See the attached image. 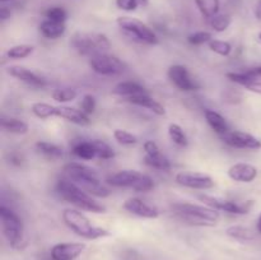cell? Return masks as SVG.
<instances>
[{
    "label": "cell",
    "mask_w": 261,
    "mask_h": 260,
    "mask_svg": "<svg viewBox=\"0 0 261 260\" xmlns=\"http://www.w3.org/2000/svg\"><path fill=\"white\" fill-rule=\"evenodd\" d=\"M64 172L68 176L69 180L75 183L76 185L81 186L83 190L91 194L92 196L97 198H107L110 196L111 191L109 188L101 183L98 173L93 168L88 167L82 163L71 162L64 166Z\"/></svg>",
    "instance_id": "cell-1"
},
{
    "label": "cell",
    "mask_w": 261,
    "mask_h": 260,
    "mask_svg": "<svg viewBox=\"0 0 261 260\" xmlns=\"http://www.w3.org/2000/svg\"><path fill=\"white\" fill-rule=\"evenodd\" d=\"M56 189H58V193L60 194L61 198L75 205L76 208L82 209V211L96 214L106 213V206L94 200L91 194L87 193L86 190H83L81 186H78L71 180L61 178L58 181Z\"/></svg>",
    "instance_id": "cell-2"
},
{
    "label": "cell",
    "mask_w": 261,
    "mask_h": 260,
    "mask_svg": "<svg viewBox=\"0 0 261 260\" xmlns=\"http://www.w3.org/2000/svg\"><path fill=\"white\" fill-rule=\"evenodd\" d=\"M63 221L74 233L86 240H98L111 236V232L102 227L94 226L88 217L78 209H64Z\"/></svg>",
    "instance_id": "cell-3"
},
{
    "label": "cell",
    "mask_w": 261,
    "mask_h": 260,
    "mask_svg": "<svg viewBox=\"0 0 261 260\" xmlns=\"http://www.w3.org/2000/svg\"><path fill=\"white\" fill-rule=\"evenodd\" d=\"M173 211L181 219L193 226L211 227L217 224L219 212L208 205H199L193 203H177L173 205Z\"/></svg>",
    "instance_id": "cell-4"
},
{
    "label": "cell",
    "mask_w": 261,
    "mask_h": 260,
    "mask_svg": "<svg viewBox=\"0 0 261 260\" xmlns=\"http://www.w3.org/2000/svg\"><path fill=\"white\" fill-rule=\"evenodd\" d=\"M70 45L82 55L92 56L107 53L111 48V42L105 33L75 32L70 38Z\"/></svg>",
    "instance_id": "cell-5"
},
{
    "label": "cell",
    "mask_w": 261,
    "mask_h": 260,
    "mask_svg": "<svg viewBox=\"0 0 261 260\" xmlns=\"http://www.w3.org/2000/svg\"><path fill=\"white\" fill-rule=\"evenodd\" d=\"M106 183L115 188H130L139 193H148L154 188L152 177L135 170H124L110 175Z\"/></svg>",
    "instance_id": "cell-6"
},
{
    "label": "cell",
    "mask_w": 261,
    "mask_h": 260,
    "mask_svg": "<svg viewBox=\"0 0 261 260\" xmlns=\"http://www.w3.org/2000/svg\"><path fill=\"white\" fill-rule=\"evenodd\" d=\"M3 233L13 249H22L24 245V226L17 213L7 206H0Z\"/></svg>",
    "instance_id": "cell-7"
},
{
    "label": "cell",
    "mask_w": 261,
    "mask_h": 260,
    "mask_svg": "<svg viewBox=\"0 0 261 260\" xmlns=\"http://www.w3.org/2000/svg\"><path fill=\"white\" fill-rule=\"evenodd\" d=\"M116 23L121 28L122 32H125L138 42L147 43V45H157L158 43V37L154 31L138 18L121 15L117 18Z\"/></svg>",
    "instance_id": "cell-8"
},
{
    "label": "cell",
    "mask_w": 261,
    "mask_h": 260,
    "mask_svg": "<svg viewBox=\"0 0 261 260\" xmlns=\"http://www.w3.org/2000/svg\"><path fill=\"white\" fill-rule=\"evenodd\" d=\"M89 66L94 73L99 74V75H120L126 70V64L115 55H110L107 53L97 54V55L92 56L89 60Z\"/></svg>",
    "instance_id": "cell-9"
},
{
    "label": "cell",
    "mask_w": 261,
    "mask_h": 260,
    "mask_svg": "<svg viewBox=\"0 0 261 260\" xmlns=\"http://www.w3.org/2000/svg\"><path fill=\"white\" fill-rule=\"evenodd\" d=\"M199 199L203 201L205 205L211 206V208L216 209V211L226 212L229 214H246L249 213L250 208L252 205V201H249L246 204H237L234 201L226 200V199L218 198V196L206 195V194H201L199 195Z\"/></svg>",
    "instance_id": "cell-10"
},
{
    "label": "cell",
    "mask_w": 261,
    "mask_h": 260,
    "mask_svg": "<svg viewBox=\"0 0 261 260\" xmlns=\"http://www.w3.org/2000/svg\"><path fill=\"white\" fill-rule=\"evenodd\" d=\"M167 75L170 78L171 83L178 88L180 91L184 92H190V91H196V89L200 88V86L198 84V82L191 76V74L189 73V70L186 69V66L184 65H171L168 68Z\"/></svg>",
    "instance_id": "cell-11"
},
{
    "label": "cell",
    "mask_w": 261,
    "mask_h": 260,
    "mask_svg": "<svg viewBox=\"0 0 261 260\" xmlns=\"http://www.w3.org/2000/svg\"><path fill=\"white\" fill-rule=\"evenodd\" d=\"M221 138L226 144L232 148L251 150H257L261 148V140L249 133L234 130V132H228L224 135H221Z\"/></svg>",
    "instance_id": "cell-12"
},
{
    "label": "cell",
    "mask_w": 261,
    "mask_h": 260,
    "mask_svg": "<svg viewBox=\"0 0 261 260\" xmlns=\"http://www.w3.org/2000/svg\"><path fill=\"white\" fill-rule=\"evenodd\" d=\"M176 183L184 188L208 190L214 186V180L206 173L200 172H178L175 177Z\"/></svg>",
    "instance_id": "cell-13"
},
{
    "label": "cell",
    "mask_w": 261,
    "mask_h": 260,
    "mask_svg": "<svg viewBox=\"0 0 261 260\" xmlns=\"http://www.w3.org/2000/svg\"><path fill=\"white\" fill-rule=\"evenodd\" d=\"M84 242H61L51 247L50 256L53 260H75L86 250Z\"/></svg>",
    "instance_id": "cell-14"
},
{
    "label": "cell",
    "mask_w": 261,
    "mask_h": 260,
    "mask_svg": "<svg viewBox=\"0 0 261 260\" xmlns=\"http://www.w3.org/2000/svg\"><path fill=\"white\" fill-rule=\"evenodd\" d=\"M122 206L129 213L135 214L138 217H142V218L155 219L160 217V211H158L157 206L152 205V204L147 203V201L142 200V199L129 198L127 200H125Z\"/></svg>",
    "instance_id": "cell-15"
},
{
    "label": "cell",
    "mask_w": 261,
    "mask_h": 260,
    "mask_svg": "<svg viewBox=\"0 0 261 260\" xmlns=\"http://www.w3.org/2000/svg\"><path fill=\"white\" fill-rule=\"evenodd\" d=\"M8 74L12 75L13 78L28 84V86L35 87V88H42V87L46 86V81L42 78V76L36 74L35 71L30 70V69L24 68V66H19V65L9 66V68H8Z\"/></svg>",
    "instance_id": "cell-16"
},
{
    "label": "cell",
    "mask_w": 261,
    "mask_h": 260,
    "mask_svg": "<svg viewBox=\"0 0 261 260\" xmlns=\"http://www.w3.org/2000/svg\"><path fill=\"white\" fill-rule=\"evenodd\" d=\"M228 176L237 183L249 184L257 177V168L250 163H236L229 167Z\"/></svg>",
    "instance_id": "cell-17"
},
{
    "label": "cell",
    "mask_w": 261,
    "mask_h": 260,
    "mask_svg": "<svg viewBox=\"0 0 261 260\" xmlns=\"http://www.w3.org/2000/svg\"><path fill=\"white\" fill-rule=\"evenodd\" d=\"M227 78L229 79L233 83L240 84V86L245 87L249 91L255 92V93L261 94V79L254 78L252 75H250L247 71L244 73H234V71H229L226 74Z\"/></svg>",
    "instance_id": "cell-18"
},
{
    "label": "cell",
    "mask_w": 261,
    "mask_h": 260,
    "mask_svg": "<svg viewBox=\"0 0 261 260\" xmlns=\"http://www.w3.org/2000/svg\"><path fill=\"white\" fill-rule=\"evenodd\" d=\"M58 117L65 119L66 121L73 122L75 125H81V126L91 124L88 115L84 114L82 110H76L69 106H58Z\"/></svg>",
    "instance_id": "cell-19"
},
{
    "label": "cell",
    "mask_w": 261,
    "mask_h": 260,
    "mask_svg": "<svg viewBox=\"0 0 261 260\" xmlns=\"http://www.w3.org/2000/svg\"><path fill=\"white\" fill-rule=\"evenodd\" d=\"M127 102L135 105V106L144 107V109H148L149 111H152L153 114L158 115V116H163L166 115V109L158 101H155L153 97L149 96V93L147 94H139V96L130 97V98H126Z\"/></svg>",
    "instance_id": "cell-20"
},
{
    "label": "cell",
    "mask_w": 261,
    "mask_h": 260,
    "mask_svg": "<svg viewBox=\"0 0 261 260\" xmlns=\"http://www.w3.org/2000/svg\"><path fill=\"white\" fill-rule=\"evenodd\" d=\"M114 93L117 96L125 97V98H130V97L139 96V94H147L148 91L137 82L126 81L117 83L114 88Z\"/></svg>",
    "instance_id": "cell-21"
},
{
    "label": "cell",
    "mask_w": 261,
    "mask_h": 260,
    "mask_svg": "<svg viewBox=\"0 0 261 260\" xmlns=\"http://www.w3.org/2000/svg\"><path fill=\"white\" fill-rule=\"evenodd\" d=\"M65 23L55 22V20L45 19L40 24V32L47 40H58L65 33Z\"/></svg>",
    "instance_id": "cell-22"
},
{
    "label": "cell",
    "mask_w": 261,
    "mask_h": 260,
    "mask_svg": "<svg viewBox=\"0 0 261 260\" xmlns=\"http://www.w3.org/2000/svg\"><path fill=\"white\" fill-rule=\"evenodd\" d=\"M204 116H205V120L206 122H208L209 126H211L212 129L214 130V133H217L219 137L229 132V127L226 119H224L219 112L211 109H206L205 111H204Z\"/></svg>",
    "instance_id": "cell-23"
},
{
    "label": "cell",
    "mask_w": 261,
    "mask_h": 260,
    "mask_svg": "<svg viewBox=\"0 0 261 260\" xmlns=\"http://www.w3.org/2000/svg\"><path fill=\"white\" fill-rule=\"evenodd\" d=\"M36 150L50 161L60 160L64 155L63 148L54 144V143L46 142V140H40V142L36 143Z\"/></svg>",
    "instance_id": "cell-24"
},
{
    "label": "cell",
    "mask_w": 261,
    "mask_h": 260,
    "mask_svg": "<svg viewBox=\"0 0 261 260\" xmlns=\"http://www.w3.org/2000/svg\"><path fill=\"white\" fill-rule=\"evenodd\" d=\"M71 152L76 155L78 158L84 161H91L97 157L96 154V148H94L93 142H86V140H81V142L75 143L73 145Z\"/></svg>",
    "instance_id": "cell-25"
},
{
    "label": "cell",
    "mask_w": 261,
    "mask_h": 260,
    "mask_svg": "<svg viewBox=\"0 0 261 260\" xmlns=\"http://www.w3.org/2000/svg\"><path fill=\"white\" fill-rule=\"evenodd\" d=\"M2 127L10 134H27L30 127L27 122L13 117H2Z\"/></svg>",
    "instance_id": "cell-26"
},
{
    "label": "cell",
    "mask_w": 261,
    "mask_h": 260,
    "mask_svg": "<svg viewBox=\"0 0 261 260\" xmlns=\"http://www.w3.org/2000/svg\"><path fill=\"white\" fill-rule=\"evenodd\" d=\"M31 111L38 119H50V117L58 116V106H53L45 102H35L31 106Z\"/></svg>",
    "instance_id": "cell-27"
},
{
    "label": "cell",
    "mask_w": 261,
    "mask_h": 260,
    "mask_svg": "<svg viewBox=\"0 0 261 260\" xmlns=\"http://www.w3.org/2000/svg\"><path fill=\"white\" fill-rule=\"evenodd\" d=\"M194 2L201 15L208 19L218 14L219 8H221V0H194Z\"/></svg>",
    "instance_id": "cell-28"
},
{
    "label": "cell",
    "mask_w": 261,
    "mask_h": 260,
    "mask_svg": "<svg viewBox=\"0 0 261 260\" xmlns=\"http://www.w3.org/2000/svg\"><path fill=\"white\" fill-rule=\"evenodd\" d=\"M226 235L231 239L237 240V241H251L254 239V233L249 227L240 226V224H234V226H229L226 229Z\"/></svg>",
    "instance_id": "cell-29"
},
{
    "label": "cell",
    "mask_w": 261,
    "mask_h": 260,
    "mask_svg": "<svg viewBox=\"0 0 261 260\" xmlns=\"http://www.w3.org/2000/svg\"><path fill=\"white\" fill-rule=\"evenodd\" d=\"M33 51H35V47H33L32 45L20 43V45H15V46H12V47L8 48L7 53H5V55H7V58L15 59V60H18V59L28 58V56L32 55Z\"/></svg>",
    "instance_id": "cell-30"
},
{
    "label": "cell",
    "mask_w": 261,
    "mask_h": 260,
    "mask_svg": "<svg viewBox=\"0 0 261 260\" xmlns=\"http://www.w3.org/2000/svg\"><path fill=\"white\" fill-rule=\"evenodd\" d=\"M168 135H170L171 140H172L176 145L184 148L188 147V137H186L185 132H184V129L178 124H173V122L170 124V126H168Z\"/></svg>",
    "instance_id": "cell-31"
},
{
    "label": "cell",
    "mask_w": 261,
    "mask_h": 260,
    "mask_svg": "<svg viewBox=\"0 0 261 260\" xmlns=\"http://www.w3.org/2000/svg\"><path fill=\"white\" fill-rule=\"evenodd\" d=\"M232 18L228 14H217L209 19V24L216 32H224L231 25Z\"/></svg>",
    "instance_id": "cell-32"
},
{
    "label": "cell",
    "mask_w": 261,
    "mask_h": 260,
    "mask_svg": "<svg viewBox=\"0 0 261 260\" xmlns=\"http://www.w3.org/2000/svg\"><path fill=\"white\" fill-rule=\"evenodd\" d=\"M144 162L147 163L148 166L153 168H157V170L161 171H168L171 170V162L167 157L161 153L160 155H155V157H150V155H145Z\"/></svg>",
    "instance_id": "cell-33"
},
{
    "label": "cell",
    "mask_w": 261,
    "mask_h": 260,
    "mask_svg": "<svg viewBox=\"0 0 261 260\" xmlns=\"http://www.w3.org/2000/svg\"><path fill=\"white\" fill-rule=\"evenodd\" d=\"M76 96H78V92L73 88H58L53 92V98L60 103L71 102L76 98Z\"/></svg>",
    "instance_id": "cell-34"
},
{
    "label": "cell",
    "mask_w": 261,
    "mask_h": 260,
    "mask_svg": "<svg viewBox=\"0 0 261 260\" xmlns=\"http://www.w3.org/2000/svg\"><path fill=\"white\" fill-rule=\"evenodd\" d=\"M92 142H93L94 148H96L97 158H101V160H111V158L115 157V150L107 143H105L103 140L96 139L92 140Z\"/></svg>",
    "instance_id": "cell-35"
},
{
    "label": "cell",
    "mask_w": 261,
    "mask_h": 260,
    "mask_svg": "<svg viewBox=\"0 0 261 260\" xmlns=\"http://www.w3.org/2000/svg\"><path fill=\"white\" fill-rule=\"evenodd\" d=\"M209 48H211L213 53L218 54L221 56H228L232 51V45L227 41L222 40H212L211 42H208Z\"/></svg>",
    "instance_id": "cell-36"
},
{
    "label": "cell",
    "mask_w": 261,
    "mask_h": 260,
    "mask_svg": "<svg viewBox=\"0 0 261 260\" xmlns=\"http://www.w3.org/2000/svg\"><path fill=\"white\" fill-rule=\"evenodd\" d=\"M45 15H46V19L55 20V22H60V23H65V20L68 19V12L61 7L48 8V9L45 12Z\"/></svg>",
    "instance_id": "cell-37"
},
{
    "label": "cell",
    "mask_w": 261,
    "mask_h": 260,
    "mask_svg": "<svg viewBox=\"0 0 261 260\" xmlns=\"http://www.w3.org/2000/svg\"><path fill=\"white\" fill-rule=\"evenodd\" d=\"M114 138L117 140V143L122 145H133L138 143V138L132 133L126 132L122 129H116L114 132Z\"/></svg>",
    "instance_id": "cell-38"
},
{
    "label": "cell",
    "mask_w": 261,
    "mask_h": 260,
    "mask_svg": "<svg viewBox=\"0 0 261 260\" xmlns=\"http://www.w3.org/2000/svg\"><path fill=\"white\" fill-rule=\"evenodd\" d=\"M212 40H213V36H212V33L208 32V31H198V32L191 33V35L188 37L189 43L195 46L211 42Z\"/></svg>",
    "instance_id": "cell-39"
},
{
    "label": "cell",
    "mask_w": 261,
    "mask_h": 260,
    "mask_svg": "<svg viewBox=\"0 0 261 260\" xmlns=\"http://www.w3.org/2000/svg\"><path fill=\"white\" fill-rule=\"evenodd\" d=\"M96 98H94L92 94H86V96L82 98L81 102V110L89 116L91 114H93L94 110H96Z\"/></svg>",
    "instance_id": "cell-40"
},
{
    "label": "cell",
    "mask_w": 261,
    "mask_h": 260,
    "mask_svg": "<svg viewBox=\"0 0 261 260\" xmlns=\"http://www.w3.org/2000/svg\"><path fill=\"white\" fill-rule=\"evenodd\" d=\"M116 5L119 9L125 12H134L137 10L139 2L138 0H116Z\"/></svg>",
    "instance_id": "cell-41"
},
{
    "label": "cell",
    "mask_w": 261,
    "mask_h": 260,
    "mask_svg": "<svg viewBox=\"0 0 261 260\" xmlns=\"http://www.w3.org/2000/svg\"><path fill=\"white\" fill-rule=\"evenodd\" d=\"M144 150H145V155H150V157H155V155L161 154V149L158 147V144L153 140H147L144 143Z\"/></svg>",
    "instance_id": "cell-42"
},
{
    "label": "cell",
    "mask_w": 261,
    "mask_h": 260,
    "mask_svg": "<svg viewBox=\"0 0 261 260\" xmlns=\"http://www.w3.org/2000/svg\"><path fill=\"white\" fill-rule=\"evenodd\" d=\"M10 9L8 7H2L0 8V19L2 20H7L8 18H10Z\"/></svg>",
    "instance_id": "cell-43"
},
{
    "label": "cell",
    "mask_w": 261,
    "mask_h": 260,
    "mask_svg": "<svg viewBox=\"0 0 261 260\" xmlns=\"http://www.w3.org/2000/svg\"><path fill=\"white\" fill-rule=\"evenodd\" d=\"M247 73H249L250 75L254 76V78L261 79V65L255 66V68H252V69H249V70H247Z\"/></svg>",
    "instance_id": "cell-44"
},
{
    "label": "cell",
    "mask_w": 261,
    "mask_h": 260,
    "mask_svg": "<svg viewBox=\"0 0 261 260\" xmlns=\"http://www.w3.org/2000/svg\"><path fill=\"white\" fill-rule=\"evenodd\" d=\"M256 228H257V231L260 232L261 233V213H260V216H259V218H257V223H256Z\"/></svg>",
    "instance_id": "cell-45"
},
{
    "label": "cell",
    "mask_w": 261,
    "mask_h": 260,
    "mask_svg": "<svg viewBox=\"0 0 261 260\" xmlns=\"http://www.w3.org/2000/svg\"><path fill=\"white\" fill-rule=\"evenodd\" d=\"M138 2H139V4L147 5V4H148V2H149V0H138Z\"/></svg>",
    "instance_id": "cell-46"
},
{
    "label": "cell",
    "mask_w": 261,
    "mask_h": 260,
    "mask_svg": "<svg viewBox=\"0 0 261 260\" xmlns=\"http://www.w3.org/2000/svg\"><path fill=\"white\" fill-rule=\"evenodd\" d=\"M259 40H260V41H261V32H260V33H259Z\"/></svg>",
    "instance_id": "cell-47"
},
{
    "label": "cell",
    "mask_w": 261,
    "mask_h": 260,
    "mask_svg": "<svg viewBox=\"0 0 261 260\" xmlns=\"http://www.w3.org/2000/svg\"><path fill=\"white\" fill-rule=\"evenodd\" d=\"M0 2H3V3H4V2H8V0H0Z\"/></svg>",
    "instance_id": "cell-48"
}]
</instances>
